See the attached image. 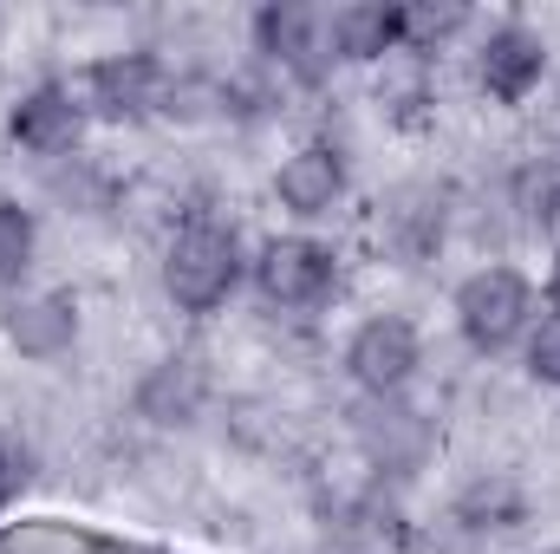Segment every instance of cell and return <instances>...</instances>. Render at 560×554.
Instances as JSON below:
<instances>
[{"instance_id":"cell-13","label":"cell","mask_w":560,"mask_h":554,"mask_svg":"<svg viewBox=\"0 0 560 554\" xmlns=\"http://www.w3.org/2000/svg\"><path fill=\"white\" fill-rule=\"evenodd\" d=\"M528 372L560 392V313H548V320L535 326V339H528Z\"/></svg>"},{"instance_id":"cell-15","label":"cell","mask_w":560,"mask_h":554,"mask_svg":"<svg viewBox=\"0 0 560 554\" xmlns=\"http://www.w3.org/2000/svg\"><path fill=\"white\" fill-rule=\"evenodd\" d=\"M548 307L560 313V255H555V275H548Z\"/></svg>"},{"instance_id":"cell-9","label":"cell","mask_w":560,"mask_h":554,"mask_svg":"<svg viewBox=\"0 0 560 554\" xmlns=\"http://www.w3.org/2000/svg\"><path fill=\"white\" fill-rule=\"evenodd\" d=\"M255 26H261V46L280 66H293L300 79H319V66H326L319 53L332 46V20H319L313 7H268Z\"/></svg>"},{"instance_id":"cell-12","label":"cell","mask_w":560,"mask_h":554,"mask_svg":"<svg viewBox=\"0 0 560 554\" xmlns=\"http://www.w3.org/2000/svg\"><path fill=\"white\" fill-rule=\"evenodd\" d=\"M33 242H39L33 216H26L20 203H7V196H0V280H20V275H26Z\"/></svg>"},{"instance_id":"cell-3","label":"cell","mask_w":560,"mask_h":554,"mask_svg":"<svg viewBox=\"0 0 560 554\" xmlns=\"http://www.w3.org/2000/svg\"><path fill=\"white\" fill-rule=\"evenodd\" d=\"M418 366H423L418 326H411V320H398V313H378V320H365V326L352 333V346H346V372H352V379H359L372 399H392V392H405Z\"/></svg>"},{"instance_id":"cell-1","label":"cell","mask_w":560,"mask_h":554,"mask_svg":"<svg viewBox=\"0 0 560 554\" xmlns=\"http://www.w3.org/2000/svg\"><path fill=\"white\" fill-rule=\"evenodd\" d=\"M242 280V249H235V229L222 222H189L176 229L170 255H163V293L183 307V313H215Z\"/></svg>"},{"instance_id":"cell-11","label":"cell","mask_w":560,"mask_h":554,"mask_svg":"<svg viewBox=\"0 0 560 554\" xmlns=\"http://www.w3.org/2000/svg\"><path fill=\"white\" fill-rule=\"evenodd\" d=\"M7 131H13V143L52 157V150H66V143L79 138V99L66 85H39V92H26L13 105V125Z\"/></svg>"},{"instance_id":"cell-7","label":"cell","mask_w":560,"mask_h":554,"mask_svg":"<svg viewBox=\"0 0 560 554\" xmlns=\"http://www.w3.org/2000/svg\"><path fill=\"white\" fill-rule=\"evenodd\" d=\"M156 92H163V66L150 53H112L85 72V99L105 118H138L156 105Z\"/></svg>"},{"instance_id":"cell-14","label":"cell","mask_w":560,"mask_h":554,"mask_svg":"<svg viewBox=\"0 0 560 554\" xmlns=\"http://www.w3.org/2000/svg\"><path fill=\"white\" fill-rule=\"evenodd\" d=\"M13 489H20V470H13V457L0 450V509H7V496H13Z\"/></svg>"},{"instance_id":"cell-16","label":"cell","mask_w":560,"mask_h":554,"mask_svg":"<svg viewBox=\"0 0 560 554\" xmlns=\"http://www.w3.org/2000/svg\"><path fill=\"white\" fill-rule=\"evenodd\" d=\"M548 554H560V549H548Z\"/></svg>"},{"instance_id":"cell-5","label":"cell","mask_w":560,"mask_h":554,"mask_svg":"<svg viewBox=\"0 0 560 554\" xmlns=\"http://www.w3.org/2000/svg\"><path fill=\"white\" fill-rule=\"evenodd\" d=\"M548 72V46L528 33V26H495L482 39V59H476V79L495 105H522Z\"/></svg>"},{"instance_id":"cell-8","label":"cell","mask_w":560,"mask_h":554,"mask_svg":"<svg viewBox=\"0 0 560 554\" xmlns=\"http://www.w3.org/2000/svg\"><path fill=\"white\" fill-rule=\"evenodd\" d=\"M7 339L26 353V359H59L72 339H79V307L66 293H20L7 307Z\"/></svg>"},{"instance_id":"cell-4","label":"cell","mask_w":560,"mask_h":554,"mask_svg":"<svg viewBox=\"0 0 560 554\" xmlns=\"http://www.w3.org/2000/svg\"><path fill=\"white\" fill-rule=\"evenodd\" d=\"M332 249L326 242H313V235H280L261 249V262H255V280H261V293L275 300V307H319L326 293H332Z\"/></svg>"},{"instance_id":"cell-10","label":"cell","mask_w":560,"mask_h":554,"mask_svg":"<svg viewBox=\"0 0 560 554\" xmlns=\"http://www.w3.org/2000/svg\"><path fill=\"white\" fill-rule=\"evenodd\" d=\"M332 53L339 59H385V53H405V7H385V0H359V7H339L332 13Z\"/></svg>"},{"instance_id":"cell-2","label":"cell","mask_w":560,"mask_h":554,"mask_svg":"<svg viewBox=\"0 0 560 554\" xmlns=\"http://www.w3.org/2000/svg\"><path fill=\"white\" fill-rule=\"evenodd\" d=\"M528 313H535V293L515 268H482L456 287V326L476 353H502L509 339H522Z\"/></svg>"},{"instance_id":"cell-6","label":"cell","mask_w":560,"mask_h":554,"mask_svg":"<svg viewBox=\"0 0 560 554\" xmlns=\"http://www.w3.org/2000/svg\"><path fill=\"white\" fill-rule=\"evenodd\" d=\"M275 196H280V209H293L300 222L326 216V209L346 196V157H339L332 143H306V150H293V157L280 163V176H275Z\"/></svg>"}]
</instances>
